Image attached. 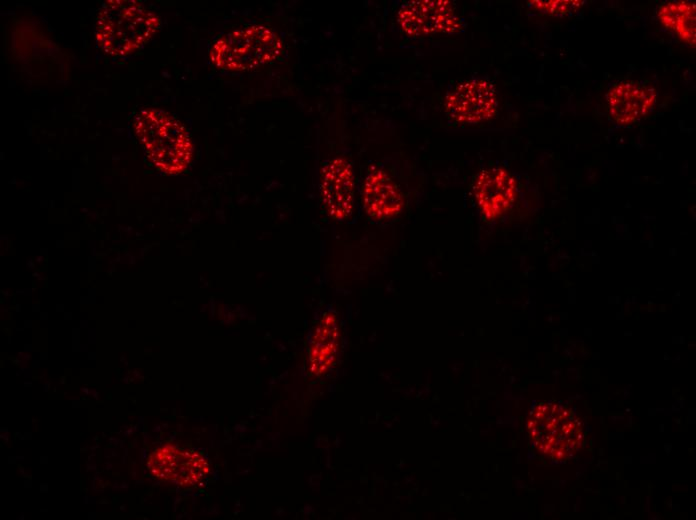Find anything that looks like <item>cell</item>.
Segmentation results:
<instances>
[{"mask_svg":"<svg viewBox=\"0 0 696 520\" xmlns=\"http://www.w3.org/2000/svg\"><path fill=\"white\" fill-rule=\"evenodd\" d=\"M159 17L135 0H109L97 12L96 42L112 56H126L156 32Z\"/></svg>","mask_w":696,"mask_h":520,"instance_id":"6da1fadb","label":"cell"},{"mask_svg":"<svg viewBox=\"0 0 696 520\" xmlns=\"http://www.w3.org/2000/svg\"><path fill=\"white\" fill-rule=\"evenodd\" d=\"M134 131L147 158L166 174L184 172L192 159L193 146L184 125L161 109H143L134 118Z\"/></svg>","mask_w":696,"mask_h":520,"instance_id":"7a4b0ae2","label":"cell"},{"mask_svg":"<svg viewBox=\"0 0 696 520\" xmlns=\"http://www.w3.org/2000/svg\"><path fill=\"white\" fill-rule=\"evenodd\" d=\"M282 51L280 37L272 29L255 24L219 37L211 47L210 60L222 70L248 71L274 62Z\"/></svg>","mask_w":696,"mask_h":520,"instance_id":"3957f363","label":"cell"},{"mask_svg":"<svg viewBox=\"0 0 696 520\" xmlns=\"http://www.w3.org/2000/svg\"><path fill=\"white\" fill-rule=\"evenodd\" d=\"M401 30L411 37L458 34L464 22L446 0H414L404 3L397 13Z\"/></svg>","mask_w":696,"mask_h":520,"instance_id":"277c9868","label":"cell"},{"mask_svg":"<svg viewBox=\"0 0 696 520\" xmlns=\"http://www.w3.org/2000/svg\"><path fill=\"white\" fill-rule=\"evenodd\" d=\"M147 467L155 478L185 488L202 482L210 471L203 455L172 445L154 449L148 456Z\"/></svg>","mask_w":696,"mask_h":520,"instance_id":"5b68a950","label":"cell"},{"mask_svg":"<svg viewBox=\"0 0 696 520\" xmlns=\"http://www.w3.org/2000/svg\"><path fill=\"white\" fill-rule=\"evenodd\" d=\"M447 116L458 123L476 124L492 118L497 110L494 86L483 79L465 80L445 96Z\"/></svg>","mask_w":696,"mask_h":520,"instance_id":"8992f818","label":"cell"},{"mask_svg":"<svg viewBox=\"0 0 696 520\" xmlns=\"http://www.w3.org/2000/svg\"><path fill=\"white\" fill-rule=\"evenodd\" d=\"M320 198L327 214L345 221L354 210L355 177L352 163L341 156L326 161L320 172Z\"/></svg>","mask_w":696,"mask_h":520,"instance_id":"52a82bcc","label":"cell"},{"mask_svg":"<svg viewBox=\"0 0 696 520\" xmlns=\"http://www.w3.org/2000/svg\"><path fill=\"white\" fill-rule=\"evenodd\" d=\"M365 213L377 222L396 219L404 210V195L397 182L379 166H371L361 189Z\"/></svg>","mask_w":696,"mask_h":520,"instance_id":"ba28073f","label":"cell"},{"mask_svg":"<svg viewBox=\"0 0 696 520\" xmlns=\"http://www.w3.org/2000/svg\"><path fill=\"white\" fill-rule=\"evenodd\" d=\"M472 191L480 212L490 221L511 207L515 199L516 182L503 168H487L475 178Z\"/></svg>","mask_w":696,"mask_h":520,"instance_id":"9c48e42d","label":"cell"},{"mask_svg":"<svg viewBox=\"0 0 696 520\" xmlns=\"http://www.w3.org/2000/svg\"><path fill=\"white\" fill-rule=\"evenodd\" d=\"M609 111L619 124L634 123L653 107L656 93L653 88L634 81L614 85L607 95Z\"/></svg>","mask_w":696,"mask_h":520,"instance_id":"30bf717a","label":"cell"},{"mask_svg":"<svg viewBox=\"0 0 696 520\" xmlns=\"http://www.w3.org/2000/svg\"><path fill=\"white\" fill-rule=\"evenodd\" d=\"M339 349V325L336 313L325 311L316 325L308 349L309 373H325L335 362Z\"/></svg>","mask_w":696,"mask_h":520,"instance_id":"8fae6325","label":"cell"},{"mask_svg":"<svg viewBox=\"0 0 696 520\" xmlns=\"http://www.w3.org/2000/svg\"><path fill=\"white\" fill-rule=\"evenodd\" d=\"M662 24L690 45H695V4L677 1L664 4L659 10Z\"/></svg>","mask_w":696,"mask_h":520,"instance_id":"7c38bea8","label":"cell"},{"mask_svg":"<svg viewBox=\"0 0 696 520\" xmlns=\"http://www.w3.org/2000/svg\"><path fill=\"white\" fill-rule=\"evenodd\" d=\"M532 6L543 13L548 14H566L579 6H581L580 1H564V0H550V1H532Z\"/></svg>","mask_w":696,"mask_h":520,"instance_id":"4fadbf2b","label":"cell"},{"mask_svg":"<svg viewBox=\"0 0 696 520\" xmlns=\"http://www.w3.org/2000/svg\"><path fill=\"white\" fill-rule=\"evenodd\" d=\"M568 428L571 429V428H572V424H569V425H568Z\"/></svg>","mask_w":696,"mask_h":520,"instance_id":"5bb4252c","label":"cell"},{"mask_svg":"<svg viewBox=\"0 0 696 520\" xmlns=\"http://www.w3.org/2000/svg\"><path fill=\"white\" fill-rule=\"evenodd\" d=\"M557 455H558V456H561V455H562L561 451H559V453H557Z\"/></svg>","mask_w":696,"mask_h":520,"instance_id":"9a60e30c","label":"cell"}]
</instances>
